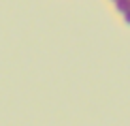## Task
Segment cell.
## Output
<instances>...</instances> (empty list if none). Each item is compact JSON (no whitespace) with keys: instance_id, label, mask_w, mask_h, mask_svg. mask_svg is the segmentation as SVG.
I'll return each instance as SVG.
<instances>
[{"instance_id":"1","label":"cell","mask_w":130,"mask_h":126,"mask_svg":"<svg viewBox=\"0 0 130 126\" xmlns=\"http://www.w3.org/2000/svg\"><path fill=\"white\" fill-rule=\"evenodd\" d=\"M115 9L117 13H126V11H130V0H115Z\"/></svg>"},{"instance_id":"2","label":"cell","mask_w":130,"mask_h":126,"mask_svg":"<svg viewBox=\"0 0 130 126\" xmlns=\"http://www.w3.org/2000/svg\"><path fill=\"white\" fill-rule=\"evenodd\" d=\"M124 19H126L128 24H130V11H126V13H124Z\"/></svg>"},{"instance_id":"3","label":"cell","mask_w":130,"mask_h":126,"mask_svg":"<svg viewBox=\"0 0 130 126\" xmlns=\"http://www.w3.org/2000/svg\"><path fill=\"white\" fill-rule=\"evenodd\" d=\"M113 2H115V0H113Z\"/></svg>"}]
</instances>
